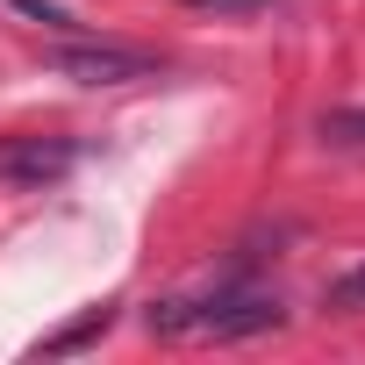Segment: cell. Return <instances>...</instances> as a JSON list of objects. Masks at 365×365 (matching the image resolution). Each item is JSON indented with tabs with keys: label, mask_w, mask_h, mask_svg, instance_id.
<instances>
[{
	"label": "cell",
	"mask_w": 365,
	"mask_h": 365,
	"mask_svg": "<svg viewBox=\"0 0 365 365\" xmlns=\"http://www.w3.org/2000/svg\"><path fill=\"white\" fill-rule=\"evenodd\" d=\"M329 308H344V315H358V308H365V265H358V272H344V279L329 287Z\"/></svg>",
	"instance_id": "cell-6"
},
{
	"label": "cell",
	"mask_w": 365,
	"mask_h": 365,
	"mask_svg": "<svg viewBox=\"0 0 365 365\" xmlns=\"http://www.w3.org/2000/svg\"><path fill=\"white\" fill-rule=\"evenodd\" d=\"M15 8H22L29 22H43V29H79V22H72V15L58 8V0H15Z\"/></svg>",
	"instance_id": "cell-7"
},
{
	"label": "cell",
	"mask_w": 365,
	"mask_h": 365,
	"mask_svg": "<svg viewBox=\"0 0 365 365\" xmlns=\"http://www.w3.org/2000/svg\"><path fill=\"white\" fill-rule=\"evenodd\" d=\"M143 322H150V336H172V344H237V336H265V329H279L287 308H279V294H258V287L222 279L215 294L158 301Z\"/></svg>",
	"instance_id": "cell-1"
},
{
	"label": "cell",
	"mask_w": 365,
	"mask_h": 365,
	"mask_svg": "<svg viewBox=\"0 0 365 365\" xmlns=\"http://www.w3.org/2000/svg\"><path fill=\"white\" fill-rule=\"evenodd\" d=\"M108 322H115V308H93L86 322H72V329H58V336L43 344V358H58V351H79V344H93V336H108Z\"/></svg>",
	"instance_id": "cell-5"
},
{
	"label": "cell",
	"mask_w": 365,
	"mask_h": 365,
	"mask_svg": "<svg viewBox=\"0 0 365 365\" xmlns=\"http://www.w3.org/2000/svg\"><path fill=\"white\" fill-rule=\"evenodd\" d=\"M51 72L79 79V86H129V79H158V58L129 51V43H58Z\"/></svg>",
	"instance_id": "cell-2"
},
{
	"label": "cell",
	"mask_w": 365,
	"mask_h": 365,
	"mask_svg": "<svg viewBox=\"0 0 365 365\" xmlns=\"http://www.w3.org/2000/svg\"><path fill=\"white\" fill-rule=\"evenodd\" d=\"M187 8H201V15H258L272 0H187Z\"/></svg>",
	"instance_id": "cell-8"
},
{
	"label": "cell",
	"mask_w": 365,
	"mask_h": 365,
	"mask_svg": "<svg viewBox=\"0 0 365 365\" xmlns=\"http://www.w3.org/2000/svg\"><path fill=\"white\" fill-rule=\"evenodd\" d=\"M79 136H0V187H51L79 165Z\"/></svg>",
	"instance_id": "cell-3"
},
{
	"label": "cell",
	"mask_w": 365,
	"mask_h": 365,
	"mask_svg": "<svg viewBox=\"0 0 365 365\" xmlns=\"http://www.w3.org/2000/svg\"><path fill=\"white\" fill-rule=\"evenodd\" d=\"M315 136L336 143V150H365V108H336V115H322Z\"/></svg>",
	"instance_id": "cell-4"
}]
</instances>
